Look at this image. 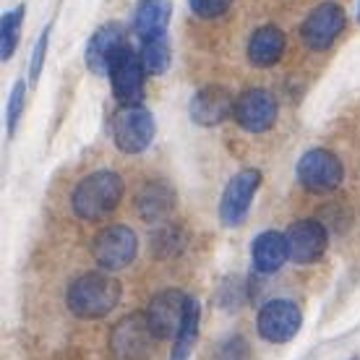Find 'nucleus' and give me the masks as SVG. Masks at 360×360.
Returning <instances> with one entry per match:
<instances>
[{
  "label": "nucleus",
  "instance_id": "1",
  "mask_svg": "<svg viewBox=\"0 0 360 360\" xmlns=\"http://www.w3.org/2000/svg\"><path fill=\"white\" fill-rule=\"evenodd\" d=\"M123 288L110 271H86L76 277L65 290V306L76 319L97 321L117 308Z\"/></svg>",
  "mask_w": 360,
  "mask_h": 360
},
{
  "label": "nucleus",
  "instance_id": "2",
  "mask_svg": "<svg viewBox=\"0 0 360 360\" xmlns=\"http://www.w3.org/2000/svg\"><path fill=\"white\" fill-rule=\"evenodd\" d=\"M123 193L126 183L115 170L89 172L76 183L71 193V209L84 222H102L120 207Z\"/></svg>",
  "mask_w": 360,
  "mask_h": 360
},
{
  "label": "nucleus",
  "instance_id": "3",
  "mask_svg": "<svg viewBox=\"0 0 360 360\" xmlns=\"http://www.w3.org/2000/svg\"><path fill=\"white\" fill-rule=\"evenodd\" d=\"M110 134L123 154H141L152 146L157 123L144 105H120L110 117Z\"/></svg>",
  "mask_w": 360,
  "mask_h": 360
},
{
  "label": "nucleus",
  "instance_id": "4",
  "mask_svg": "<svg viewBox=\"0 0 360 360\" xmlns=\"http://www.w3.org/2000/svg\"><path fill=\"white\" fill-rule=\"evenodd\" d=\"M157 342L146 314H128L112 326L108 345L115 360H152Z\"/></svg>",
  "mask_w": 360,
  "mask_h": 360
},
{
  "label": "nucleus",
  "instance_id": "5",
  "mask_svg": "<svg viewBox=\"0 0 360 360\" xmlns=\"http://www.w3.org/2000/svg\"><path fill=\"white\" fill-rule=\"evenodd\" d=\"M297 183L308 191V193H332L342 186L345 180V165L329 149H308L295 167Z\"/></svg>",
  "mask_w": 360,
  "mask_h": 360
},
{
  "label": "nucleus",
  "instance_id": "6",
  "mask_svg": "<svg viewBox=\"0 0 360 360\" xmlns=\"http://www.w3.org/2000/svg\"><path fill=\"white\" fill-rule=\"evenodd\" d=\"M139 253V238L128 225L102 227L91 240V256L102 271H120L131 266Z\"/></svg>",
  "mask_w": 360,
  "mask_h": 360
},
{
  "label": "nucleus",
  "instance_id": "7",
  "mask_svg": "<svg viewBox=\"0 0 360 360\" xmlns=\"http://www.w3.org/2000/svg\"><path fill=\"white\" fill-rule=\"evenodd\" d=\"M300 326H303V311L295 300H288V297L266 300L256 316L259 337L271 345H285L295 340Z\"/></svg>",
  "mask_w": 360,
  "mask_h": 360
},
{
  "label": "nucleus",
  "instance_id": "8",
  "mask_svg": "<svg viewBox=\"0 0 360 360\" xmlns=\"http://www.w3.org/2000/svg\"><path fill=\"white\" fill-rule=\"evenodd\" d=\"M345 24H347V16L342 6L326 0V3H319L306 16L300 27V39L311 53H326L345 32Z\"/></svg>",
  "mask_w": 360,
  "mask_h": 360
},
{
  "label": "nucleus",
  "instance_id": "9",
  "mask_svg": "<svg viewBox=\"0 0 360 360\" xmlns=\"http://www.w3.org/2000/svg\"><path fill=\"white\" fill-rule=\"evenodd\" d=\"M262 188V170L256 167H245V170L235 172L230 183L222 191L219 198V219L225 227H240L245 217L251 212L253 196Z\"/></svg>",
  "mask_w": 360,
  "mask_h": 360
},
{
  "label": "nucleus",
  "instance_id": "10",
  "mask_svg": "<svg viewBox=\"0 0 360 360\" xmlns=\"http://www.w3.org/2000/svg\"><path fill=\"white\" fill-rule=\"evenodd\" d=\"M279 115L277 97L266 89H245L235 99L233 120L245 134H266L274 128Z\"/></svg>",
  "mask_w": 360,
  "mask_h": 360
},
{
  "label": "nucleus",
  "instance_id": "11",
  "mask_svg": "<svg viewBox=\"0 0 360 360\" xmlns=\"http://www.w3.org/2000/svg\"><path fill=\"white\" fill-rule=\"evenodd\" d=\"M144 79L146 68L141 63V53H136L131 45L123 47L112 68H110V84H112V94H115L117 105H141Z\"/></svg>",
  "mask_w": 360,
  "mask_h": 360
},
{
  "label": "nucleus",
  "instance_id": "12",
  "mask_svg": "<svg viewBox=\"0 0 360 360\" xmlns=\"http://www.w3.org/2000/svg\"><path fill=\"white\" fill-rule=\"evenodd\" d=\"M188 297L183 290L170 288L162 290L149 300L146 306V321L152 326L154 337L162 342V340H175L183 319H186V308H188Z\"/></svg>",
  "mask_w": 360,
  "mask_h": 360
},
{
  "label": "nucleus",
  "instance_id": "13",
  "mask_svg": "<svg viewBox=\"0 0 360 360\" xmlns=\"http://www.w3.org/2000/svg\"><path fill=\"white\" fill-rule=\"evenodd\" d=\"M123 47H128L126 27L117 24V21H110L105 27H99L86 42L84 63L94 76H110V68H112V63H115V58L120 55Z\"/></svg>",
  "mask_w": 360,
  "mask_h": 360
},
{
  "label": "nucleus",
  "instance_id": "14",
  "mask_svg": "<svg viewBox=\"0 0 360 360\" xmlns=\"http://www.w3.org/2000/svg\"><path fill=\"white\" fill-rule=\"evenodd\" d=\"M290 259L300 266H311L326 253L329 245V230L321 219H297L288 227Z\"/></svg>",
  "mask_w": 360,
  "mask_h": 360
},
{
  "label": "nucleus",
  "instance_id": "15",
  "mask_svg": "<svg viewBox=\"0 0 360 360\" xmlns=\"http://www.w3.org/2000/svg\"><path fill=\"white\" fill-rule=\"evenodd\" d=\"M235 99L230 94V89L219 86V84H207L198 91H193L188 105V115L191 120L201 128H214L219 123H225L227 117H233L235 110Z\"/></svg>",
  "mask_w": 360,
  "mask_h": 360
},
{
  "label": "nucleus",
  "instance_id": "16",
  "mask_svg": "<svg viewBox=\"0 0 360 360\" xmlns=\"http://www.w3.org/2000/svg\"><path fill=\"white\" fill-rule=\"evenodd\" d=\"M175 188L167 180L154 178L146 180L144 186L136 193V214L144 219L146 225H162L170 219V214L175 212Z\"/></svg>",
  "mask_w": 360,
  "mask_h": 360
},
{
  "label": "nucleus",
  "instance_id": "17",
  "mask_svg": "<svg viewBox=\"0 0 360 360\" xmlns=\"http://www.w3.org/2000/svg\"><path fill=\"white\" fill-rule=\"evenodd\" d=\"M290 259L288 235L277 230H264L251 243V264L259 274H277Z\"/></svg>",
  "mask_w": 360,
  "mask_h": 360
},
{
  "label": "nucleus",
  "instance_id": "18",
  "mask_svg": "<svg viewBox=\"0 0 360 360\" xmlns=\"http://www.w3.org/2000/svg\"><path fill=\"white\" fill-rule=\"evenodd\" d=\"M172 18L170 0H139L134 8V34L141 42L167 34Z\"/></svg>",
  "mask_w": 360,
  "mask_h": 360
},
{
  "label": "nucleus",
  "instance_id": "19",
  "mask_svg": "<svg viewBox=\"0 0 360 360\" xmlns=\"http://www.w3.org/2000/svg\"><path fill=\"white\" fill-rule=\"evenodd\" d=\"M285 47H288V39H285V32L274 24H266V27H259L248 39V60L256 68H271L282 60L285 55Z\"/></svg>",
  "mask_w": 360,
  "mask_h": 360
},
{
  "label": "nucleus",
  "instance_id": "20",
  "mask_svg": "<svg viewBox=\"0 0 360 360\" xmlns=\"http://www.w3.org/2000/svg\"><path fill=\"white\" fill-rule=\"evenodd\" d=\"M198 329H201V306L196 297H188V308H186V319L180 324L175 340L170 347V358L167 360H191L193 347L198 342Z\"/></svg>",
  "mask_w": 360,
  "mask_h": 360
},
{
  "label": "nucleus",
  "instance_id": "21",
  "mask_svg": "<svg viewBox=\"0 0 360 360\" xmlns=\"http://www.w3.org/2000/svg\"><path fill=\"white\" fill-rule=\"evenodd\" d=\"M141 63L146 68V76H162L167 68H170V39L167 34L157 37V39H149V42H141Z\"/></svg>",
  "mask_w": 360,
  "mask_h": 360
},
{
  "label": "nucleus",
  "instance_id": "22",
  "mask_svg": "<svg viewBox=\"0 0 360 360\" xmlns=\"http://www.w3.org/2000/svg\"><path fill=\"white\" fill-rule=\"evenodd\" d=\"M24 13H27V8L16 6V8L6 11L3 18H0V58L3 60H11L13 53H16L21 24H24Z\"/></svg>",
  "mask_w": 360,
  "mask_h": 360
},
{
  "label": "nucleus",
  "instance_id": "23",
  "mask_svg": "<svg viewBox=\"0 0 360 360\" xmlns=\"http://www.w3.org/2000/svg\"><path fill=\"white\" fill-rule=\"evenodd\" d=\"M152 251L157 259H172L178 256L183 248H186V235L178 225H170V222H162L152 233Z\"/></svg>",
  "mask_w": 360,
  "mask_h": 360
},
{
  "label": "nucleus",
  "instance_id": "24",
  "mask_svg": "<svg viewBox=\"0 0 360 360\" xmlns=\"http://www.w3.org/2000/svg\"><path fill=\"white\" fill-rule=\"evenodd\" d=\"M24 108H27V82H16L8 94V105H6V128H8V136L16 134Z\"/></svg>",
  "mask_w": 360,
  "mask_h": 360
},
{
  "label": "nucleus",
  "instance_id": "25",
  "mask_svg": "<svg viewBox=\"0 0 360 360\" xmlns=\"http://www.w3.org/2000/svg\"><path fill=\"white\" fill-rule=\"evenodd\" d=\"M212 360H248V342L240 334H227L212 352Z\"/></svg>",
  "mask_w": 360,
  "mask_h": 360
},
{
  "label": "nucleus",
  "instance_id": "26",
  "mask_svg": "<svg viewBox=\"0 0 360 360\" xmlns=\"http://www.w3.org/2000/svg\"><path fill=\"white\" fill-rule=\"evenodd\" d=\"M233 0H188V8L196 18L212 21V18H222L230 11Z\"/></svg>",
  "mask_w": 360,
  "mask_h": 360
},
{
  "label": "nucleus",
  "instance_id": "27",
  "mask_svg": "<svg viewBox=\"0 0 360 360\" xmlns=\"http://www.w3.org/2000/svg\"><path fill=\"white\" fill-rule=\"evenodd\" d=\"M47 47H50V27L42 29V34H39L34 50H32V63H29V82L32 84H37L39 76H42V68H45L47 60Z\"/></svg>",
  "mask_w": 360,
  "mask_h": 360
},
{
  "label": "nucleus",
  "instance_id": "28",
  "mask_svg": "<svg viewBox=\"0 0 360 360\" xmlns=\"http://www.w3.org/2000/svg\"><path fill=\"white\" fill-rule=\"evenodd\" d=\"M358 21H360V0H358Z\"/></svg>",
  "mask_w": 360,
  "mask_h": 360
},
{
  "label": "nucleus",
  "instance_id": "29",
  "mask_svg": "<svg viewBox=\"0 0 360 360\" xmlns=\"http://www.w3.org/2000/svg\"><path fill=\"white\" fill-rule=\"evenodd\" d=\"M350 360H360V355H358V358H350Z\"/></svg>",
  "mask_w": 360,
  "mask_h": 360
}]
</instances>
